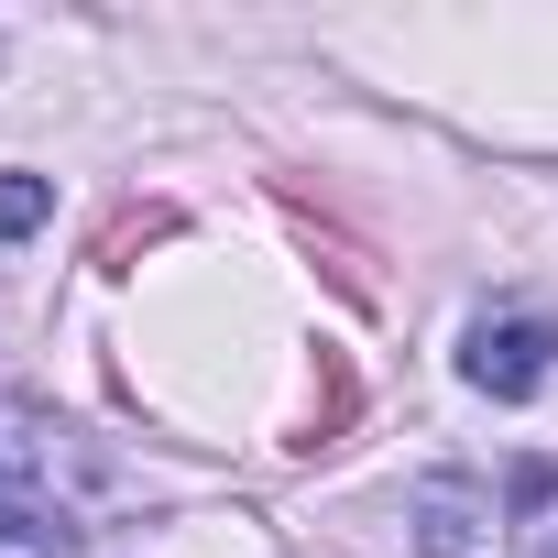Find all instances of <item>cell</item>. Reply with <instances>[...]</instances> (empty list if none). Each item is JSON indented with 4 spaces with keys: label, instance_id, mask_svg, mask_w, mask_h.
<instances>
[{
    "label": "cell",
    "instance_id": "277c9868",
    "mask_svg": "<svg viewBox=\"0 0 558 558\" xmlns=\"http://www.w3.org/2000/svg\"><path fill=\"white\" fill-rule=\"evenodd\" d=\"M45 208H56V186H45V175H0V241L45 230Z\"/></svg>",
    "mask_w": 558,
    "mask_h": 558
},
{
    "label": "cell",
    "instance_id": "6da1fadb",
    "mask_svg": "<svg viewBox=\"0 0 558 558\" xmlns=\"http://www.w3.org/2000/svg\"><path fill=\"white\" fill-rule=\"evenodd\" d=\"M405 525L427 558H558V460L427 471L405 493Z\"/></svg>",
    "mask_w": 558,
    "mask_h": 558
},
{
    "label": "cell",
    "instance_id": "3957f363",
    "mask_svg": "<svg viewBox=\"0 0 558 558\" xmlns=\"http://www.w3.org/2000/svg\"><path fill=\"white\" fill-rule=\"evenodd\" d=\"M460 373H471L482 395L525 405V395L558 373V318H482V329H471V351H460Z\"/></svg>",
    "mask_w": 558,
    "mask_h": 558
},
{
    "label": "cell",
    "instance_id": "5b68a950",
    "mask_svg": "<svg viewBox=\"0 0 558 558\" xmlns=\"http://www.w3.org/2000/svg\"><path fill=\"white\" fill-rule=\"evenodd\" d=\"M0 558H66V536H34V525H0Z\"/></svg>",
    "mask_w": 558,
    "mask_h": 558
},
{
    "label": "cell",
    "instance_id": "7a4b0ae2",
    "mask_svg": "<svg viewBox=\"0 0 558 558\" xmlns=\"http://www.w3.org/2000/svg\"><path fill=\"white\" fill-rule=\"evenodd\" d=\"M99 493V449L45 416L34 395H0V525H34V536H66V514Z\"/></svg>",
    "mask_w": 558,
    "mask_h": 558
}]
</instances>
